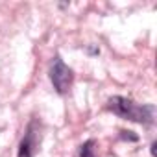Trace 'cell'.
Listing matches in <instances>:
<instances>
[{
	"label": "cell",
	"instance_id": "cell-4",
	"mask_svg": "<svg viewBox=\"0 0 157 157\" xmlns=\"http://www.w3.org/2000/svg\"><path fill=\"white\" fill-rule=\"evenodd\" d=\"M80 157H98L96 155V140L89 139L87 142H83L80 148Z\"/></svg>",
	"mask_w": 157,
	"mask_h": 157
},
{
	"label": "cell",
	"instance_id": "cell-2",
	"mask_svg": "<svg viewBox=\"0 0 157 157\" xmlns=\"http://www.w3.org/2000/svg\"><path fill=\"white\" fill-rule=\"evenodd\" d=\"M50 80H52V85L54 89L59 93V94H65L68 93V89L72 87V82H74V74L72 70L63 63V59L59 56H56L50 63Z\"/></svg>",
	"mask_w": 157,
	"mask_h": 157
},
{
	"label": "cell",
	"instance_id": "cell-1",
	"mask_svg": "<svg viewBox=\"0 0 157 157\" xmlns=\"http://www.w3.org/2000/svg\"><path fill=\"white\" fill-rule=\"evenodd\" d=\"M107 109L111 113L126 118V120H131V122H137V124H144V126H151L153 120H155V105H151V104L140 105V104H135L133 100L124 98V96L109 98Z\"/></svg>",
	"mask_w": 157,
	"mask_h": 157
},
{
	"label": "cell",
	"instance_id": "cell-3",
	"mask_svg": "<svg viewBox=\"0 0 157 157\" xmlns=\"http://www.w3.org/2000/svg\"><path fill=\"white\" fill-rule=\"evenodd\" d=\"M39 140H41V133H39V124L37 120H32L21 144H19V153L17 157H33L35 151H37V146H39Z\"/></svg>",
	"mask_w": 157,
	"mask_h": 157
}]
</instances>
